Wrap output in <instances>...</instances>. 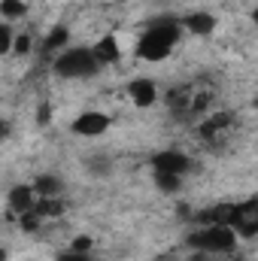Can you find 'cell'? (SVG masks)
<instances>
[{
    "label": "cell",
    "mask_w": 258,
    "mask_h": 261,
    "mask_svg": "<svg viewBox=\"0 0 258 261\" xmlns=\"http://www.w3.org/2000/svg\"><path fill=\"white\" fill-rule=\"evenodd\" d=\"M113 125V119L107 116V113H97V110H88V113H82V116H76L73 119V125L70 130L76 134V137H100V134H107Z\"/></svg>",
    "instance_id": "obj_4"
},
{
    "label": "cell",
    "mask_w": 258,
    "mask_h": 261,
    "mask_svg": "<svg viewBox=\"0 0 258 261\" xmlns=\"http://www.w3.org/2000/svg\"><path fill=\"white\" fill-rule=\"evenodd\" d=\"M52 70H55V76H61V79H88V76H94L100 67L94 61L91 49L76 46V49L58 52L55 61H52Z\"/></svg>",
    "instance_id": "obj_2"
},
{
    "label": "cell",
    "mask_w": 258,
    "mask_h": 261,
    "mask_svg": "<svg viewBox=\"0 0 258 261\" xmlns=\"http://www.w3.org/2000/svg\"><path fill=\"white\" fill-rule=\"evenodd\" d=\"M155 186H158V192H164V195H176V192L183 189V176L158 173V170H155Z\"/></svg>",
    "instance_id": "obj_14"
},
{
    "label": "cell",
    "mask_w": 258,
    "mask_h": 261,
    "mask_svg": "<svg viewBox=\"0 0 258 261\" xmlns=\"http://www.w3.org/2000/svg\"><path fill=\"white\" fill-rule=\"evenodd\" d=\"M91 246H94V240H91L88 234H82V237H76V240L70 243V249H73V252H91Z\"/></svg>",
    "instance_id": "obj_18"
},
{
    "label": "cell",
    "mask_w": 258,
    "mask_h": 261,
    "mask_svg": "<svg viewBox=\"0 0 258 261\" xmlns=\"http://www.w3.org/2000/svg\"><path fill=\"white\" fill-rule=\"evenodd\" d=\"M34 203H37V195H34L31 186H15V189H9V195H6V206H9V213H15V216L34 210Z\"/></svg>",
    "instance_id": "obj_8"
},
{
    "label": "cell",
    "mask_w": 258,
    "mask_h": 261,
    "mask_svg": "<svg viewBox=\"0 0 258 261\" xmlns=\"http://www.w3.org/2000/svg\"><path fill=\"white\" fill-rule=\"evenodd\" d=\"M67 40H70V31H67L64 24L52 28V31H49V37L43 40V52H46V55H58V52H64Z\"/></svg>",
    "instance_id": "obj_11"
},
{
    "label": "cell",
    "mask_w": 258,
    "mask_h": 261,
    "mask_svg": "<svg viewBox=\"0 0 258 261\" xmlns=\"http://www.w3.org/2000/svg\"><path fill=\"white\" fill-rule=\"evenodd\" d=\"M197 261H207V258H197Z\"/></svg>",
    "instance_id": "obj_24"
},
{
    "label": "cell",
    "mask_w": 258,
    "mask_h": 261,
    "mask_svg": "<svg viewBox=\"0 0 258 261\" xmlns=\"http://www.w3.org/2000/svg\"><path fill=\"white\" fill-rule=\"evenodd\" d=\"M179 37H183V28H179L176 21H170V18H161V21H155V24L140 37L137 55H140L143 61H164V58L173 52V46L179 43Z\"/></svg>",
    "instance_id": "obj_1"
},
{
    "label": "cell",
    "mask_w": 258,
    "mask_h": 261,
    "mask_svg": "<svg viewBox=\"0 0 258 261\" xmlns=\"http://www.w3.org/2000/svg\"><path fill=\"white\" fill-rule=\"evenodd\" d=\"M31 189H34V195H40V197H58L64 192V182H61L55 173H40Z\"/></svg>",
    "instance_id": "obj_10"
},
{
    "label": "cell",
    "mask_w": 258,
    "mask_h": 261,
    "mask_svg": "<svg viewBox=\"0 0 258 261\" xmlns=\"http://www.w3.org/2000/svg\"><path fill=\"white\" fill-rule=\"evenodd\" d=\"M49 119H52V110H49V103H43V107L37 110V122H40V125H49Z\"/></svg>",
    "instance_id": "obj_21"
},
{
    "label": "cell",
    "mask_w": 258,
    "mask_h": 261,
    "mask_svg": "<svg viewBox=\"0 0 258 261\" xmlns=\"http://www.w3.org/2000/svg\"><path fill=\"white\" fill-rule=\"evenodd\" d=\"M179 28H186L192 37H200V40H203V37H210V34L216 31V18H213L210 12H189Z\"/></svg>",
    "instance_id": "obj_9"
},
{
    "label": "cell",
    "mask_w": 258,
    "mask_h": 261,
    "mask_svg": "<svg viewBox=\"0 0 258 261\" xmlns=\"http://www.w3.org/2000/svg\"><path fill=\"white\" fill-rule=\"evenodd\" d=\"M12 40H15L12 28L9 24H0V55H9L12 52Z\"/></svg>",
    "instance_id": "obj_16"
},
{
    "label": "cell",
    "mask_w": 258,
    "mask_h": 261,
    "mask_svg": "<svg viewBox=\"0 0 258 261\" xmlns=\"http://www.w3.org/2000/svg\"><path fill=\"white\" fill-rule=\"evenodd\" d=\"M234 243H237V234L228 225H200L189 237V246L197 252H228L234 249Z\"/></svg>",
    "instance_id": "obj_3"
},
{
    "label": "cell",
    "mask_w": 258,
    "mask_h": 261,
    "mask_svg": "<svg viewBox=\"0 0 258 261\" xmlns=\"http://www.w3.org/2000/svg\"><path fill=\"white\" fill-rule=\"evenodd\" d=\"M6 137H9V125H6V122H3V119H0V143H3V140H6Z\"/></svg>",
    "instance_id": "obj_22"
},
{
    "label": "cell",
    "mask_w": 258,
    "mask_h": 261,
    "mask_svg": "<svg viewBox=\"0 0 258 261\" xmlns=\"http://www.w3.org/2000/svg\"><path fill=\"white\" fill-rule=\"evenodd\" d=\"M34 213H37L40 219H58V216L64 213V203H61L58 197H40V200L34 203Z\"/></svg>",
    "instance_id": "obj_12"
},
{
    "label": "cell",
    "mask_w": 258,
    "mask_h": 261,
    "mask_svg": "<svg viewBox=\"0 0 258 261\" xmlns=\"http://www.w3.org/2000/svg\"><path fill=\"white\" fill-rule=\"evenodd\" d=\"M0 15L6 21H18L28 15V3L24 0H0Z\"/></svg>",
    "instance_id": "obj_13"
},
{
    "label": "cell",
    "mask_w": 258,
    "mask_h": 261,
    "mask_svg": "<svg viewBox=\"0 0 258 261\" xmlns=\"http://www.w3.org/2000/svg\"><path fill=\"white\" fill-rule=\"evenodd\" d=\"M18 219H21V231H37V228H40V222H43V219H40V216H37L34 210H28V213H21Z\"/></svg>",
    "instance_id": "obj_17"
},
{
    "label": "cell",
    "mask_w": 258,
    "mask_h": 261,
    "mask_svg": "<svg viewBox=\"0 0 258 261\" xmlns=\"http://www.w3.org/2000/svg\"><path fill=\"white\" fill-rule=\"evenodd\" d=\"M128 94L134 100V107H140V110H146V107H152L158 100V88H155L152 79H134L128 85Z\"/></svg>",
    "instance_id": "obj_7"
},
{
    "label": "cell",
    "mask_w": 258,
    "mask_h": 261,
    "mask_svg": "<svg viewBox=\"0 0 258 261\" xmlns=\"http://www.w3.org/2000/svg\"><path fill=\"white\" fill-rule=\"evenodd\" d=\"M152 167L158 173H173V176H186L192 170V158L186 152H176V149H164L158 155H152Z\"/></svg>",
    "instance_id": "obj_5"
},
{
    "label": "cell",
    "mask_w": 258,
    "mask_h": 261,
    "mask_svg": "<svg viewBox=\"0 0 258 261\" xmlns=\"http://www.w3.org/2000/svg\"><path fill=\"white\" fill-rule=\"evenodd\" d=\"M88 170H91L94 176H110V173H113V161L104 158V155H94V158H88Z\"/></svg>",
    "instance_id": "obj_15"
},
{
    "label": "cell",
    "mask_w": 258,
    "mask_h": 261,
    "mask_svg": "<svg viewBox=\"0 0 258 261\" xmlns=\"http://www.w3.org/2000/svg\"><path fill=\"white\" fill-rule=\"evenodd\" d=\"M0 261H9V255H6V249L0 246Z\"/></svg>",
    "instance_id": "obj_23"
},
{
    "label": "cell",
    "mask_w": 258,
    "mask_h": 261,
    "mask_svg": "<svg viewBox=\"0 0 258 261\" xmlns=\"http://www.w3.org/2000/svg\"><path fill=\"white\" fill-rule=\"evenodd\" d=\"M91 55H94V61L97 67L104 64H116L119 58H122V49H119V40L113 37V34H107V37H100L94 46H91Z\"/></svg>",
    "instance_id": "obj_6"
},
{
    "label": "cell",
    "mask_w": 258,
    "mask_h": 261,
    "mask_svg": "<svg viewBox=\"0 0 258 261\" xmlns=\"http://www.w3.org/2000/svg\"><path fill=\"white\" fill-rule=\"evenodd\" d=\"M55 261H94V258H91V252H73V249H67Z\"/></svg>",
    "instance_id": "obj_19"
},
{
    "label": "cell",
    "mask_w": 258,
    "mask_h": 261,
    "mask_svg": "<svg viewBox=\"0 0 258 261\" xmlns=\"http://www.w3.org/2000/svg\"><path fill=\"white\" fill-rule=\"evenodd\" d=\"M12 49H15L18 55H24V52L31 49V37H28V34H18V37L12 40Z\"/></svg>",
    "instance_id": "obj_20"
}]
</instances>
